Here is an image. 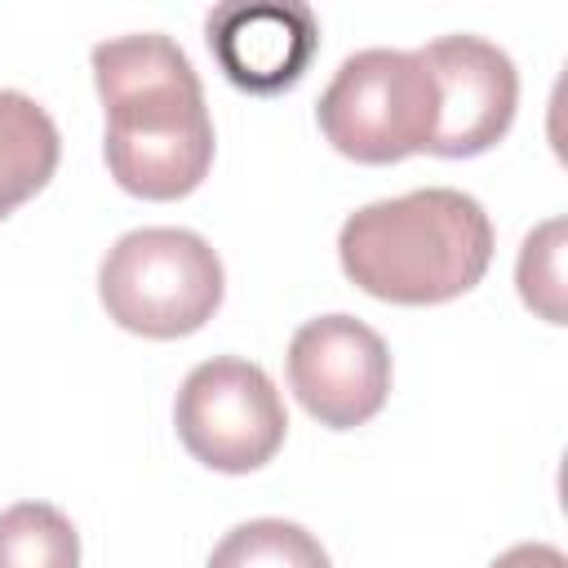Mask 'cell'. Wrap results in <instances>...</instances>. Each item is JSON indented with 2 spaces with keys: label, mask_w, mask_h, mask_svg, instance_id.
<instances>
[{
  "label": "cell",
  "mask_w": 568,
  "mask_h": 568,
  "mask_svg": "<svg viewBox=\"0 0 568 568\" xmlns=\"http://www.w3.org/2000/svg\"><path fill=\"white\" fill-rule=\"evenodd\" d=\"M93 84L106 111V169L142 200L191 195L213 164V115L204 84L164 31L93 44Z\"/></svg>",
  "instance_id": "1"
},
{
  "label": "cell",
  "mask_w": 568,
  "mask_h": 568,
  "mask_svg": "<svg viewBox=\"0 0 568 568\" xmlns=\"http://www.w3.org/2000/svg\"><path fill=\"white\" fill-rule=\"evenodd\" d=\"M355 288L395 306H439L470 293L493 262V222L457 186H422L355 209L337 231Z\"/></svg>",
  "instance_id": "2"
},
{
  "label": "cell",
  "mask_w": 568,
  "mask_h": 568,
  "mask_svg": "<svg viewBox=\"0 0 568 568\" xmlns=\"http://www.w3.org/2000/svg\"><path fill=\"white\" fill-rule=\"evenodd\" d=\"M222 257L186 226L124 231L98 266V297L106 315L120 328L155 342L204 328L222 306Z\"/></svg>",
  "instance_id": "3"
},
{
  "label": "cell",
  "mask_w": 568,
  "mask_h": 568,
  "mask_svg": "<svg viewBox=\"0 0 568 568\" xmlns=\"http://www.w3.org/2000/svg\"><path fill=\"white\" fill-rule=\"evenodd\" d=\"M320 133L337 155L395 164L430 146L435 84L417 49H359L342 58L315 102Z\"/></svg>",
  "instance_id": "4"
},
{
  "label": "cell",
  "mask_w": 568,
  "mask_h": 568,
  "mask_svg": "<svg viewBox=\"0 0 568 568\" xmlns=\"http://www.w3.org/2000/svg\"><path fill=\"white\" fill-rule=\"evenodd\" d=\"M173 426L182 448L209 470L248 475L280 453L288 413L262 364L217 355L186 373L173 404Z\"/></svg>",
  "instance_id": "5"
},
{
  "label": "cell",
  "mask_w": 568,
  "mask_h": 568,
  "mask_svg": "<svg viewBox=\"0 0 568 568\" xmlns=\"http://www.w3.org/2000/svg\"><path fill=\"white\" fill-rule=\"evenodd\" d=\"M288 386L320 426H364L390 395V351L355 315L306 320L288 342Z\"/></svg>",
  "instance_id": "6"
},
{
  "label": "cell",
  "mask_w": 568,
  "mask_h": 568,
  "mask_svg": "<svg viewBox=\"0 0 568 568\" xmlns=\"http://www.w3.org/2000/svg\"><path fill=\"white\" fill-rule=\"evenodd\" d=\"M435 84L430 155H479L497 146L519 106V71L506 49L484 36H439L417 49Z\"/></svg>",
  "instance_id": "7"
},
{
  "label": "cell",
  "mask_w": 568,
  "mask_h": 568,
  "mask_svg": "<svg viewBox=\"0 0 568 568\" xmlns=\"http://www.w3.org/2000/svg\"><path fill=\"white\" fill-rule=\"evenodd\" d=\"M204 40L222 75L244 93H280L320 49V18L302 0H226L209 9Z\"/></svg>",
  "instance_id": "8"
},
{
  "label": "cell",
  "mask_w": 568,
  "mask_h": 568,
  "mask_svg": "<svg viewBox=\"0 0 568 568\" xmlns=\"http://www.w3.org/2000/svg\"><path fill=\"white\" fill-rule=\"evenodd\" d=\"M58 155L62 138L53 115L36 98L0 89V217H9L53 178Z\"/></svg>",
  "instance_id": "9"
},
{
  "label": "cell",
  "mask_w": 568,
  "mask_h": 568,
  "mask_svg": "<svg viewBox=\"0 0 568 568\" xmlns=\"http://www.w3.org/2000/svg\"><path fill=\"white\" fill-rule=\"evenodd\" d=\"M0 568H80V532L49 501L0 510Z\"/></svg>",
  "instance_id": "10"
},
{
  "label": "cell",
  "mask_w": 568,
  "mask_h": 568,
  "mask_svg": "<svg viewBox=\"0 0 568 568\" xmlns=\"http://www.w3.org/2000/svg\"><path fill=\"white\" fill-rule=\"evenodd\" d=\"M204 568H333L315 532L288 519L235 524L209 555Z\"/></svg>",
  "instance_id": "11"
},
{
  "label": "cell",
  "mask_w": 568,
  "mask_h": 568,
  "mask_svg": "<svg viewBox=\"0 0 568 568\" xmlns=\"http://www.w3.org/2000/svg\"><path fill=\"white\" fill-rule=\"evenodd\" d=\"M564 231H568L564 217L541 222L537 231H528L519 262H515L519 297L546 324H564Z\"/></svg>",
  "instance_id": "12"
},
{
  "label": "cell",
  "mask_w": 568,
  "mask_h": 568,
  "mask_svg": "<svg viewBox=\"0 0 568 568\" xmlns=\"http://www.w3.org/2000/svg\"><path fill=\"white\" fill-rule=\"evenodd\" d=\"M488 568H568V559L550 541H519L506 555H497Z\"/></svg>",
  "instance_id": "13"
}]
</instances>
